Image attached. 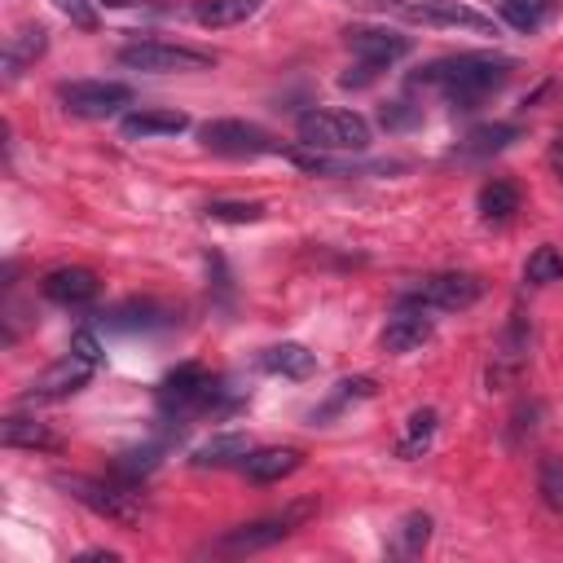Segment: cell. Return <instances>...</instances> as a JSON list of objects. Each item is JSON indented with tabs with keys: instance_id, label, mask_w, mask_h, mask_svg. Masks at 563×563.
Listing matches in <instances>:
<instances>
[{
	"instance_id": "obj_15",
	"label": "cell",
	"mask_w": 563,
	"mask_h": 563,
	"mask_svg": "<svg viewBox=\"0 0 563 563\" xmlns=\"http://www.w3.org/2000/svg\"><path fill=\"white\" fill-rule=\"evenodd\" d=\"M40 290H44V299H53V303H62V308H84V303H92V299H97L101 282H97V273H92V268L62 264V268L44 273Z\"/></svg>"
},
{
	"instance_id": "obj_31",
	"label": "cell",
	"mask_w": 563,
	"mask_h": 563,
	"mask_svg": "<svg viewBox=\"0 0 563 563\" xmlns=\"http://www.w3.org/2000/svg\"><path fill=\"white\" fill-rule=\"evenodd\" d=\"M207 216L211 220H229V224H255L260 216H264V207L260 202H207Z\"/></svg>"
},
{
	"instance_id": "obj_6",
	"label": "cell",
	"mask_w": 563,
	"mask_h": 563,
	"mask_svg": "<svg viewBox=\"0 0 563 563\" xmlns=\"http://www.w3.org/2000/svg\"><path fill=\"white\" fill-rule=\"evenodd\" d=\"M312 510H317V501H295V506L282 510V515L238 523V528H229L224 537H216L211 550H216V554H255V550H268V545H277L282 537H290Z\"/></svg>"
},
{
	"instance_id": "obj_7",
	"label": "cell",
	"mask_w": 563,
	"mask_h": 563,
	"mask_svg": "<svg viewBox=\"0 0 563 563\" xmlns=\"http://www.w3.org/2000/svg\"><path fill=\"white\" fill-rule=\"evenodd\" d=\"M387 13L413 22V26H453V31H475V35H497L493 18L462 4V0H378Z\"/></svg>"
},
{
	"instance_id": "obj_26",
	"label": "cell",
	"mask_w": 563,
	"mask_h": 563,
	"mask_svg": "<svg viewBox=\"0 0 563 563\" xmlns=\"http://www.w3.org/2000/svg\"><path fill=\"white\" fill-rule=\"evenodd\" d=\"M515 136H519V128H515V123H484V128H475V132L462 141V158L501 154V150H506Z\"/></svg>"
},
{
	"instance_id": "obj_16",
	"label": "cell",
	"mask_w": 563,
	"mask_h": 563,
	"mask_svg": "<svg viewBox=\"0 0 563 563\" xmlns=\"http://www.w3.org/2000/svg\"><path fill=\"white\" fill-rule=\"evenodd\" d=\"M299 462H303L299 449H251V453L242 457V471H246V479H255V484H277V479H286L290 471H299Z\"/></svg>"
},
{
	"instance_id": "obj_25",
	"label": "cell",
	"mask_w": 563,
	"mask_h": 563,
	"mask_svg": "<svg viewBox=\"0 0 563 563\" xmlns=\"http://www.w3.org/2000/svg\"><path fill=\"white\" fill-rule=\"evenodd\" d=\"M435 427H440V413L435 409H413L409 413V422H405V435H400V444H396V457H418L431 440H435Z\"/></svg>"
},
{
	"instance_id": "obj_11",
	"label": "cell",
	"mask_w": 563,
	"mask_h": 563,
	"mask_svg": "<svg viewBox=\"0 0 563 563\" xmlns=\"http://www.w3.org/2000/svg\"><path fill=\"white\" fill-rule=\"evenodd\" d=\"M479 295H484V282H479L475 273H431V277H422L405 299H409V303H422V308H435V312H462V308H471Z\"/></svg>"
},
{
	"instance_id": "obj_13",
	"label": "cell",
	"mask_w": 563,
	"mask_h": 563,
	"mask_svg": "<svg viewBox=\"0 0 563 563\" xmlns=\"http://www.w3.org/2000/svg\"><path fill=\"white\" fill-rule=\"evenodd\" d=\"M427 312H431V308L400 299V308H396V312L387 317V325H383V347H387V352H396V356H405V352L422 347V343L431 339V330H435Z\"/></svg>"
},
{
	"instance_id": "obj_14",
	"label": "cell",
	"mask_w": 563,
	"mask_h": 563,
	"mask_svg": "<svg viewBox=\"0 0 563 563\" xmlns=\"http://www.w3.org/2000/svg\"><path fill=\"white\" fill-rule=\"evenodd\" d=\"M528 347H532V325L523 317H515L497 339V352L488 365V387H506L510 378H519V369L528 365Z\"/></svg>"
},
{
	"instance_id": "obj_27",
	"label": "cell",
	"mask_w": 563,
	"mask_h": 563,
	"mask_svg": "<svg viewBox=\"0 0 563 563\" xmlns=\"http://www.w3.org/2000/svg\"><path fill=\"white\" fill-rule=\"evenodd\" d=\"M427 541H431V515H422V510H409V515L396 523V537H391V554H405V559H413V554H422V550H427Z\"/></svg>"
},
{
	"instance_id": "obj_34",
	"label": "cell",
	"mask_w": 563,
	"mask_h": 563,
	"mask_svg": "<svg viewBox=\"0 0 563 563\" xmlns=\"http://www.w3.org/2000/svg\"><path fill=\"white\" fill-rule=\"evenodd\" d=\"M550 167H554V176L563 180V136H559V141L550 145Z\"/></svg>"
},
{
	"instance_id": "obj_19",
	"label": "cell",
	"mask_w": 563,
	"mask_h": 563,
	"mask_svg": "<svg viewBox=\"0 0 563 563\" xmlns=\"http://www.w3.org/2000/svg\"><path fill=\"white\" fill-rule=\"evenodd\" d=\"M119 128L128 141H136V136L145 141V136H176L189 128V119L180 110H132V114H123Z\"/></svg>"
},
{
	"instance_id": "obj_22",
	"label": "cell",
	"mask_w": 563,
	"mask_h": 563,
	"mask_svg": "<svg viewBox=\"0 0 563 563\" xmlns=\"http://www.w3.org/2000/svg\"><path fill=\"white\" fill-rule=\"evenodd\" d=\"M246 453H251V440L242 431H224L194 449V466H242Z\"/></svg>"
},
{
	"instance_id": "obj_18",
	"label": "cell",
	"mask_w": 563,
	"mask_h": 563,
	"mask_svg": "<svg viewBox=\"0 0 563 563\" xmlns=\"http://www.w3.org/2000/svg\"><path fill=\"white\" fill-rule=\"evenodd\" d=\"M44 48H48V31H44V26H22V31H13L9 44H4V79L13 84L35 57H44Z\"/></svg>"
},
{
	"instance_id": "obj_5",
	"label": "cell",
	"mask_w": 563,
	"mask_h": 563,
	"mask_svg": "<svg viewBox=\"0 0 563 563\" xmlns=\"http://www.w3.org/2000/svg\"><path fill=\"white\" fill-rule=\"evenodd\" d=\"M119 66L128 70H150V75H189V70H211L216 53L194 48V44H167V40H141L119 48Z\"/></svg>"
},
{
	"instance_id": "obj_20",
	"label": "cell",
	"mask_w": 563,
	"mask_h": 563,
	"mask_svg": "<svg viewBox=\"0 0 563 563\" xmlns=\"http://www.w3.org/2000/svg\"><path fill=\"white\" fill-rule=\"evenodd\" d=\"M260 365L268 374H282V378H312L317 374V356L303 343H273V347H264Z\"/></svg>"
},
{
	"instance_id": "obj_1",
	"label": "cell",
	"mask_w": 563,
	"mask_h": 563,
	"mask_svg": "<svg viewBox=\"0 0 563 563\" xmlns=\"http://www.w3.org/2000/svg\"><path fill=\"white\" fill-rule=\"evenodd\" d=\"M515 75V62L510 57H497V53H453V57H435L427 62L409 88H422V92H435L444 101H453L457 110H471L479 106L484 97L501 92Z\"/></svg>"
},
{
	"instance_id": "obj_8",
	"label": "cell",
	"mask_w": 563,
	"mask_h": 563,
	"mask_svg": "<svg viewBox=\"0 0 563 563\" xmlns=\"http://www.w3.org/2000/svg\"><path fill=\"white\" fill-rule=\"evenodd\" d=\"M198 141H202V150H211L220 158H260V154L277 150V141L246 119H211L198 128Z\"/></svg>"
},
{
	"instance_id": "obj_21",
	"label": "cell",
	"mask_w": 563,
	"mask_h": 563,
	"mask_svg": "<svg viewBox=\"0 0 563 563\" xmlns=\"http://www.w3.org/2000/svg\"><path fill=\"white\" fill-rule=\"evenodd\" d=\"M260 4H264V0H194V22H198V26H211V31L238 26V22L255 18Z\"/></svg>"
},
{
	"instance_id": "obj_17",
	"label": "cell",
	"mask_w": 563,
	"mask_h": 563,
	"mask_svg": "<svg viewBox=\"0 0 563 563\" xmlns=\"http://www.w3.org/2000/svg\"><path fill=\"white\" fill-rule=\"evenodd\" d=\"M488 4H493V13H497L506 26H515V31H523V35L541 31V26L559 13V0H488Z\"/></svg>"
},
{
	"instance_id": "obj_23",
	"label": "cell",
	"mask_w": 563,
	"mask_h": 563,
	"mask_svg": "<svg viewBox=\"0 0 563 563\" xmlns=\"http://www.w3.org/2000/svg\"><path fill=\"white\" fill-rule=\"evenodd\" d=\"M515 211H519V189H515L510 180L493 176V180L479 189V216H484L488 224H506Z\"/></svg>"
},
{
	"instance_id": "obj_4",
	"label": "cell",
	"mask_w": 563,
	"mask_h": 563,
	"mask_svg": "<svg viewBox=\"0 0 563 563\" xmlns=\"http://www.w3.org/2000/svg\"><path fill=\"white\" fill-rule=\"evenodd\" d=\"M299 141L303 150H365L369 145V119L356 110H308L299 114Z\"/></svg>"
},
{
	"instance_id": "obj_32",
	"label": "cell",
	"mask_w": 563,
	"mask_h": 563,
	"mask_svg": "<svg viewBox=\"0 0 563 563\" xmlns=\"http://www.w3.org/2000/svg\"><path fill=\"white\" fill-rule=\"evenodd\" d=\"M158 466V449L154 444H145V449H132V453H123L119 462H114V471H119V479H136V475H150Z\"/></svg>"
},
{
	"instance_id": "obj_30",
	"label": "cell",
	"mask_w": 563,
	"mask_h": 563,
	"mask_svg": "<svg viewBox=\"0 0 563 563\" xmlns=\"http://www.w3.org/2000/svg\"><path fill=\"white\" fill-rule=\"evenodd\" d=\"M163 321H167L163 308L150 303V299H145V303H123V308L110 317L114 330H145V325H163Z\"/></svg>"
},
{
	"instance_id": "obj_33",
	"label": "cell",
	"mask_w": 563,
	"mask_h": 563,
	"mask_svg": "<svg viewBox=\"0 0 563 563\" xmlns=\"http://www.w3.org/2000/svg\"><path fill=\"white\" fill-rule=\"evenodd\" d=\"M53 4H57V13H66L75 26H84V31L97 26V9H92V0H53Z\"/></svg>"
},
{
	"instance_id": "obj_12",
	"label": "cell",
	"mask_w": 563,
	"mask_h": 563,
	"mask_svg": "<svg viewBox=\"0 0 563 563\" xmlns=\"http://www.w3.org/2000/svg\"><path fill=\"white\" fill-rule=\"evenodd\" d=\"M101 361H92L88 352H79V347H70L62 361H53L40 378H31V387H26V400H62V396H70V391H79L88 378H92V369H97Z\"/></svg>"
},
{
	"instance_id": "obj_35",
	"label": "cell",
	"mask_w": 563,
	"mask_h": 563,
	"mask_svg": "<svg viewBox=\"0 0 563 563\" xmlns=\"http://www.w3.org/2000/svg\"><path fill=\"white\" fill-rule=\"evenodd\" d=\"M101 4H106V9H123L128 0H101Z\"/></svg>"
},
{
	"instance_id": "obj_10",
	"label": "cell",
	"mask_w": 563,
	"mask_h": 563,
	"mask_svg": "<svg viewBox=\"0 0 563 563\" xmlns=\"http://www.w3.org/2000/svg\"><path fill=\"white\" fill-rule=\"evenodd\" d=\"M211 396H216V378L198 365V361H185V365H176L172 374H163V383H158V409L163 413H194V409H207L211 405Z\"/></svg>"
},
{
	"instance_id": "obj_28",
	"label": "cell",
	"mask_w": 563,
	"mask_h": 563,
	"mask_svg": "<svg viewBox=\"0 0 563 563\" xmlns=\"http://www.w3.org/2000/svg\"><path fill=\"white\" fill-rule=\"evenodd\" d=\"M523 282H532V286L563 282V251L550 246V242H541V246L528 255V264H523Z\"/></svg>"
},
{
	"instance_id": "obj_29",
	"label": "cell",
	"mask_w": 563,
	"mask_h": 563,
	"mask_svg": "<svg viewBox=\"0 0 563 563\" xmlns=\"http://www.w3.org/2000/svg\"><path fill=\"white\" fill-rule=\"evenodd\" d=\"M537 493H541V501L554 515H563V457H541V466H537Z\"/></svg>"
},
{
	"instance_id": "obj_24",
	"label": "cell",
	"mask_w": 563,
	"mask_h": 563,
	"mask_svg": "<svg viewBox=\"0 0 563 563\" xmlns=\"http://www.w3.org/2000/svg\"><path fill=\"white\" fill-rule=\"evenodd\" d=\"M0 440L9 444V449H57V435L40 422V418H4V427H0Z\"/></svg>"
},
{
	"instance_id": "obj_2",
	"label": "cell",
	"mask_w": 563,
	"mask_h": 563,
	"mask_svg": "<svg viewBox=\"0 0 563 563\" xmlns=\"http://www.w3.org/2000/svg\"><path fill=\"white\" fill-rule=\"evenodd\" d=\"M343 44H347V53L356 57V75L347 70V75L339 79L343 88H365L378 70H387L391 62H400V57L413 53V40H409V35H396V31H387V26H347V31H343Z\"/></svg>"
},
{
	"instance_id": "obj_9",
	"label": "cell",
	"mask_w": 563,
	"mask_h": 563,
	"mask_svg": "<svg viewBox=\"0 0 563 563\" xmlns=\"http://www.w3.org/2000/svg\"><path fill=\"white\" fill-rule=\"evenodd\" d=\"M57 101L79 119H110L132 106V88L119 79H70L57 88Z\"/></svg>"
},
{
	"instance_id": "obj_3",
	"label": "cell",
	"mask_w": 563,
	"mask_h": 563,
	"mask_svg": "<svg viewBox=\"0 0 563 563\" xmlns=\"http://www.w3.org/2000/svg\"><path fill=\"white\" fill-rule=\"evenodd\" d=\"M57 484H62L79 506H88L92 515H101V519H110V523L132 528V523H141V515H145V501H141V493H132L128 479L114 484V479H92V475H62Z\"/></svg>"
}]
</instances>
